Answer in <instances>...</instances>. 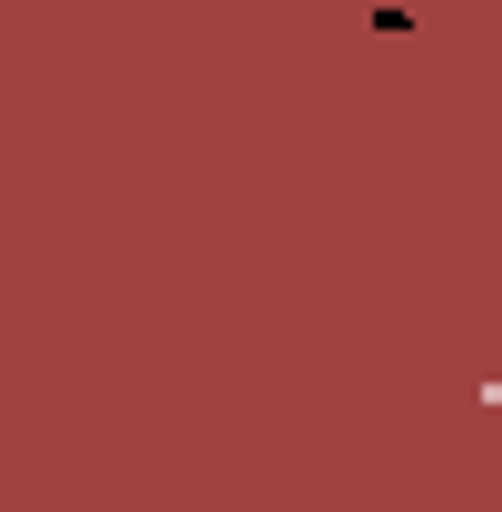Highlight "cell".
<instances>
[{
  "label": "cell",
  "mask_w": 502,
  "mask_h": 512,
  "mask_svg": "<svg viewBox=\"0 0 502 512\" xmlns=\"http://www.w3.org/2000/svg\"><path fill=\"white\" fill-rule=\"evenodd\" d=\"M483 404H502V375H493V384H483Z\"/></svg>",
  "instance_id": "obj_1"
}]
</instances>
